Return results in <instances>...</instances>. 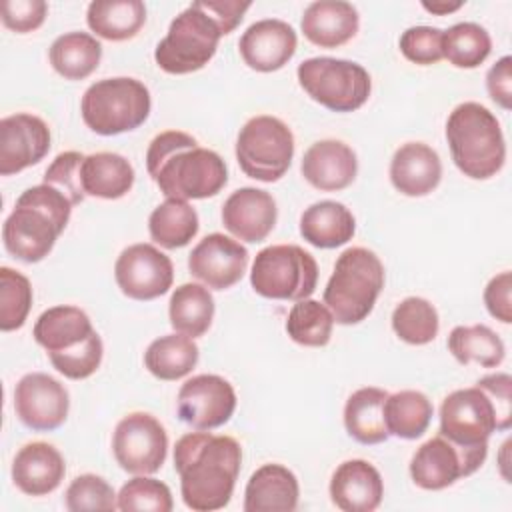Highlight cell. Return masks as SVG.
Masks as SVG:
<instances>
[{
  "label": "cell",
  "instance_id": "obj_13",
  "mask_svg": "<svg viewBox=\"0 0 512 512\" xmlns=\"http://www.w3.org/2000/svg\"><path fill=\"white\" fill-rule=\"evenodd\" d=\"M112 452L122 470L154 474L166 460L168 434L152 414L132 412L116 424Z\"/></svg>",
  "mask_w": 512,
  "mask_h": 512
},
{
  "label": "cell",
  "instance_id": "obj_50",
  "mask_svg": "<svg viewBox=\"0 0 512 512\" xmlns=\"http://www.w3.org/2000/svg\"><path fill=\"white\" fill-rule=\"evenodd\" d=\"M206 10L218 22L222 34H230L244 18L250 2H234V0H220V2H204Z\"/></svg>",
  "mask_w": 512,
  "mask_h": 512
},
{
  "label": "cell",
  "instance_id": "obj_44",
  "mask_svg": "<svg viewBox=\"0 0 512 512\" xmlns=\"http://www.w3.org/2000/svg\"><path fill=\"white\" fill-rule=\"evenodd\" d=\"M102 354H104V346L102 340L98 336V332H94L86 342H82L76 348H70L66 352H54L48 354L52 366L64 374L70 380H84L88 376H92L102 362Z\"/></svg>",
  "mask_w": 512,
  "mask_h": 512
},
{
  "label": "cell",
  "instance_id": "obj_42",
  "mask_svg": "<svg viewBox=\"0 0 512 512\" xmlns=\"http://www.w3.org/2000/svg\"><path fill=\"white\" fill-rule=\"evenodd\" d=\"M174 508L170 488L146 474H136L118 492V510L124 512H170Z\"/></svg>",
  "mask_w": 512,
  "mask_h": 512
},
{
  "label": "cell",
  "instance_id": "obj_6",
  "mask_svg": "<svg viewBox=\"0 0 512 512\" xmlns=\"http://www.w3.org/2000/svg\"><path fill=\"white\" fill-rule=\"evenodd\" d=\"M384 288V264L362 246L344 250L324 288V304L334 322L350 326L358 324L372 312Z\"/></svg>",
  "mask_w": 512,
  "mask_h": 512
},
{
  "label": "cell",
  "instance_id": "obj_34",
  "mask_svg": "<svg viewBox=\"0 0 512 512\" xmlns=\"http://www.w3.org/2000/svg\"><path fill=\"white\" fill-rule=\"evenodd\" d=\"M200 350L184 334H166L150 342L144 352V364L158 380H180L198 364Z\"/></svg>",
  "mask_w": 512,
  "mask_h": 512
},
{
  "label": "cell",
  "instance_id": "obj_8",
  "mask_svg": "<svg viewBox=\"0 0 512 512\" xmlns=\"http://www.w3.org/2000/svg\"><path fill=\"white\" fill-rule=\"evenodd\" d=\"M222 36L204 2H192L170 22L168 34L154 50V60L168 74L196 72L214 58Z\"/></svg>",
  "mask_w": 512,
  "mask_h": 512
},
{
  "label": "cell",
  "instance_id": "obj_46",
  "mask_svg": "<svg viewBox=\"0 0 512 512\" xmlns=\"http://www.w3.org/2000/svg\"><path fill=\"white\" fill-rule=\"evenodd\" d=\"M442 34L444 30L432 26H412L400 36V52L406 60L428 66L444 58L442 54Z\"/></svg>",
  "mask_w": 512,
  "mask_h": 512
},
{
  "label": "cell",
  "instance_id": "obj_27",
  "mask_svg": "<svg viewBox=\"0 0 512 512\" xmlns=\"http://www.w3.org/2000/svg\"><path fill=\"white\" fill-rule=\"evenodd\" d=\"M92 320L78 306H52L34 324V340L48 352H66L94 334Z\"/></svg>",
  "mask_w": 512,
  "mask_h": 512
},
{
  "label": "cell",
  "instance_id": "obj_24",
  "mask_svg": "<svg viewBox=\"0 0 512 512\" xmlns=\"http://www.w3.org/2000/svg\"><path fill=\"white\" fill-rule=\"evenodd\" d=\"M442 178V162L434 148L424 142L402 144L390 162L392 186L404 196H426Z\"/></svg>",
  "mask_w": 512,
  "mask_h": 512
},
{
  "label": "cell",
  "instance_id": "obj_4",
  "mask_svg": "<svg viewBox=\"0 0 512 512\" xmlns=\"http://www.w3.org/2000/svg\"><path fill=\"white\" fill-rule=\"evenodd\" d=\"M70 212L72 202L50 184L42 182L24 190L4 220V248L28 264L44 260L68 226Z\"/></svg>",
  "mask_w": 512,
  "mask_h": 512
},
{
  "label": "cell",
  "instance_id": "obj_16",
  "mask_svg": "<svg viewBox=\"0 0 512 512\" xmlns=\"http://www.w3.org/2000/svg\"><path fill=\"white\" fill-rule=\"evenodd\" d=\"M70 396L64 384L44 372L22 376L14 388V410L20 422L36 432H50L64 424Z\"/></svg>",
  "mask_w": 512,
  "mask_h": 512
},
{
  "label": "cell",
  "instance_id": "obj_31",
  "mask_svg": "<svg viewBox=\"0 0 512 512\" xmlns=\"http://www.w3.org/2000/svg\"><path fill=\"white\" fill-rule=\"evenodd\" d=\"M86 22L104 40H130L146 22V6L140 0H94L88 4Z\"/></svg>",
  "mask_w": 512,
  "mask_h": 512
},
{
  "label": "cell",
  "instance_id": "obj_48",
  "mask_svg": "<svg viewBox=\"0 0 512 512\" xmlns=\"http://www.w3.org/2000/svg\"><path fill=\"white\" fill-rule=\"evenodd\" d=\"M510 290H512V274L500 272L494 276L484 290V304L486 310L490 312L492 318L510 324L512 322V300H510Z\"/></svg>",
  "mask_w": 512,
  "mask_h": 512
},
{
  "label": "cell",
  "instance_id": "obj_15",
  "mask_svg": "<svg viewBox=\"0 0 512 512\" xmlns=\"http://www.w3.org/2000/svg\"><path fill=\"white\" fill-rule=\"evenodd\" d=\"M178 416L196 430H212L230 420L236 410L232 384L218 374H198L188 378L176 398Z\"/></svg>",
  "mask_w": 512,
  "mask_h": 512
},
{
  "label": "cell",
  "instance_id": "obj_17",
  "mask_svg": "<svg viewBox=\"0 0 512 512\" xmlns=\"http://www.w3.org/2000/svg\"><path fill=\"white\" fill-rule=\"evenodd\" d=\"M248 266V250L220 232L204 236L188 256V270L212 290H226L240 282Z\"/></svg>",
  "mask_w": 512,
  "mask_h": 512
},
{
  "label": "cell",
  "instance_id": "obj_21",
  "mask_svg": "<svg viewBox=\"0 0 512 512\" xmlns=\"http://www.w3.org/2000/svg\"><path fill=\"white\" fill-rule=\"evenodd\" d=\"M304 180L322 192L348 188L358 172L354 150L340 140H318L302 156Z\"/></svg>",
  "mask_w": 512,
  "mask_h": 512
},
{
  "label": "cell",
  "instance_id": "obj_7",
  "mask_svg": "<svg viewBox=\"0 0 512 512\" xmlns=\"http://www.w3.org/2000/svg\"><path fill=\"white\" fill-rule=\"evenodd\" d=\"M150 108L152 100L148 88L128 76L94 82L80 102L84 124L100 136L136 130L150 116Z\"/></svg>",
  "mask_w": 512,
  "mask_h": 512
},
{
  "label": "cell",
  "instance_id": "obj_51",
  "mask_svg": "<svg viewBox=\"0 0 512 512\" xmlns=\"http://www.w3.org/2000/svg\"><path fill=\"white\" fill-rule=\"evenodd\" d=\"M464 2H422V8L430 14H438V16H444V14H450V12H456L458 8H462Z\"/></svg>",
  "mask_w": 512,
  "mask_h": 512
},
{
  "label": "cell",
  "instance_id": "obj_23",
  "mask_svg": "<svg viewBox=\"0 0 512 512\" xmlns=\"http://www.w3.org/2000/svg\"><path fill=\"white\" fill-rule=\"evenodd\" d=\"M66 464L62 454L48 442L22 446L12 462V480L28 496H46L64 480Z\"/></svg>",
  "mask_w": 512,
  "mask_h": 512
},
{
  "label": "cell",
  "instance_id": "obj_9",
  "mask_svg": "<svg viewBox=\"0 0 512 512\" xmlns=\"http://www.w3.org/2000/svg\"><path fill=\"white\" fill-rule=\"evenodd\" d=\"M250 284L264 298L298 302L316 290L318 264L296 244L266 246L254 258Z\"/></svg>",
  "mask_w": 512,
  "mask_h": 512
},
{
  "label": "cell",
  "instance_id": "obj_25",
  "mask_svg": "<svg viewBox=\"0 0 512 512\" xmlns=\"http://www.w3.org/2000/svg\"><path fill=\"white\" fill-rule=\"evenodd\" d=\"M358 10L342 0H318L308 4L300 28L312 44L320 48H338L358 32Z\"/></svg>",
  "mask_w": 512,
  "mask_h": 512
},
{
  "label": "cell",
  "instance_id": "obj_3",
  "mask_svg": "<svg viewBox=\"0 0 512 512\" xmlns=\"http://www.w3.org/2000/svg\"><path fill=\"white\" fill-rule=\"evenodd\" d=\"M512 424V378L488 374L472 388L448 394L440 406V432L458 446H488L492 432H504Z\"/></svg>",
  "mask_w": 512,
  "mask_h": 512
},
{
  "label": "cell",
  "instance_id": "obj_40",
  "mask_svg": "<svg viewBox=\"0 0 512 512\" xmlns=\"http://www.w3.org/2000/svg\"><path fill=\"white\" fill-rule=\"evenodd\" d=\"M438 328V312L426 298H404L392 312V330L406 344H428L438 336Z\"/></svg>",
  "mask_w": 512,
  "mask_h": 512
},
{
  "label": "cell",
  "instance_id": "obj_1",
  "mask_svg": "<svg viewBox=\"0 0 512 512\" xmlns=\"http://www.w3.org/2000/svg\"><path fill=\"white\" fill-rule=\"evenodd\" d=\"M242 448L232 436L188 432L174 448L182 500L190 510L212 512L228 506L240 474Z\"/></svg>",
  "mask_w": 512,
  "mask_h": 512
},
{
  "label": "cell",
  "instance_id": "obj_32",
  "mask_svg": "<svg viewBox=\"0 0 512 512\" xmlns=\"http://www.w3.org/2000/svg\"><path fill=\"white\" fill-rule=\"evenodd\" d=\"M48 58L62 78L84 80L98 68L102 44L88 32H66L52 42Z\"/></svg>",
  "mask_w": 512,
  "mask_h": 512
},
{
  "label": "cell",
  "instance_id": "obj_43",
  "mask_svg": "<svg viewBox=\"0 0 512 512\" xmlns=\"http://www.w3.org/2000/svg\"><path fill=\"white\" fill-rule=\"evenodd\" d=\"M66 508L70 512H94V510H114L118 508V494L114 488L96 474L76 476L66 490Z\"/></svg>",
  "mask_w": 512,
  "mask_h": 512
},
{
  "label": "cell",
  "instance_id": "obj_30",
  "mask_svg": "<svg viewBox=\"0 0 512 512\" xmlns=\"http://www.w3.org/2000/svg\"><path fill=\"white\" fill-rule=\"evenodd\" d=\"M388 392L376 386H366L350 394L344 406L346 432L360 444H380L388 440V428L384 420V402Z\"/></svg>",
  "mask_w": 512,
  "mask_h": 512
},
{
  "label": "cell",
  "instance_id": "obj_29",
  "mask_svg": "<svg viewBox=\"0 0 512 512\" xmlns=\"http://www.w3.org/2000/svg\"><path fill=\"white\" fill-rule=\"evenodd\" d=\"M134 186L132 164L116 152H96L82 162V188L86 196L118 200Z\"/></svg>",
  "mask_w": 512,
  "mask_h": 512
},
{
  "label": "cell",
  "instance_id": "obj_19",
  "mask_svg": "<svg viewBox=\"0 0 512 512\" xmlns=\"http://www.w3.org/2000/svg\"><path fill=\"white\" fill-rule=\"evenodd\" d=\"M298 46L294 28L278 18H266L250 24L238 40L244 64L256 72H276L292 60Z\"/></svg>",
  "mask_w": 512,
  "mask_h": 512
},
{
  "label": "cell",
  "instance_id": "obj_38",
  "mask_svg": "<svg viewBox=\"0 0 512 512\" xmlns=\"http://www.w3.org/2000/svg\"><path fill=\"white\" fill-rule=\"evenodd\" d=\"M490 50V34L476 22H458L442 34V54L456 68H478Z\"/></svg>",
  "mask_w": 512,
  "mask_h": 512
},
{
  "label": "cell",
  "instance_id": "obj_49",
  "mask_svg": "<svg viewBox=\"0 0 512 512\" xmlns=\"http://www.w3.org/2000/svg\"><path fill=\"white\" fill-rule=\"evenodd\" d=\"M490 98L504 110L512 108V58L502 56L486 74Z\"/></svg>",
  "mask_w": 512,
  "mask_h": 512
},
{
  "label": "cell",
  "instance_id": "obj_14",
  "mask_svg": "<svg viewBox=\"0 0 512 512\" xmlns=\"http://www.w3.org/2000/svg\"><path fill=\"white\" fill-rule=\"evenodd\" d=\"M114 278L124 296L154 300L172 288L174 266L156 246L140 242L120 252L114 264Z\"/></svg>",
  "mask_w": 512,
  "mask_h": 512
},
{
  "label": "cell",
  "instance_id": "obj_28",
  "mask_svg": "<svg viewBox=\"0 0 512 512\" xmlns=\"http://www.w3.org/2000/svg\"><path fill=\"white\" fill-rule=\"evenodd\" d=\"M354 232L356 220L352 212L336 200L314 202L300 216V234L316 248H338L352 240Z\"/></svg>",
  "mask_w": 512,
  "mask_h": 512
},
{
  "label": "cell",
  "instance_id": "obj_18",
  "mask_svg": "<svg viewBox=\"0 0 512 512\" xmlns=\"http://www.w3.org/2000/svg\"><path fill=\"white\" fill-rule=\"evenodd\" d=\"M50 150L48 124L26 112L0 120V174L12 176L38 164Z\"/></svg>",
  "mask_w": 512,
  "mask_h": 512
},
{
  "label": "cell",
  "instance_id": "obj_26",
  "mask_svg": "<svg viewBox=\"0 0 512 512\" xmlns=\"http://www.w3.org/2000/svg\"><path fill=\"white\" fill-rule=\"evenodd\" d=\"M300 486L292 470L282 464H264L252 472L244 490L246 512H292L298 506Z\"/></svg>",
  "mask_w": 512,
  "mask_h": 512
},
{
  "label": "cell",
  "instance_id": "obj_41",
  "mask_svg": "<svg viewBox=\"0 0 512 512\" xmlns=\"http://www.w3.org/2000/svg\"><path fill=\"white\" fill-rule=\"evenodd\" d=\"M32 308L30 280L8 266L0 268V330L12 332L24 326Z\"/></svg>",
  "mask_w": 512,
  "mask_h": 512
},
{
  "label": "cell",
  "instance_id": "obj_22",
  "mask_svg": "<svg viewBox=\"0 0 512 512\" xmlns=\"http://www.w3.org/2000/svg\"><path fill=\"white\" fill-rule=\"evenodd\" d=\"M382 496V476L366 460H346L332 474L330 498L344 512H372L380 506Z\"/></svg>",
  "mask_w": 512,
  "mask_h": 512
},
{
  "label": "cell",
  "instance_id": "obj_36",
  "mask_svg": "<svg viewBox=\"0 0 512 512\" xmlns=\"http://www.w3.org/2000/svg\"><path fill=\"white\" fill-rule=\"evenodd\" d=\"M434 406L426 394L418 390H400L388 394L384 402V420L388 434L404 440L420 438L432 420Z\"/></svg>",
  "mask_w": 512,
  "mask_h": 512
},
{
  "label": "cell",
  "instance_id": "obj_5",
  "mask_svg": "<svg viewBox=\"0 0 512 512\" xmlns=\"http://www.w3.org/2000/svg\"><path fill=\"white\" fill-rule=\"evenodd\" d=\"M446 140L456 168L472 180L492 178L504 166L506 142L500 122L478 102H462L450 112Z\"/></svg>",
  "mask_w": 512,
  "mask_h": 512
},
{
  "label": "cell",
  "instance_id": "obj_35",
  "mask_svg": "<svg viewBox=\"0 0 512 512\" xmlns=\"http://www.w3.org/2000/svg\"><path fill=\"white\" fill-rule=\"evenodd\" d=\"M198 226L196 210L186 200L178 198H166L148 218L150 238L168 250L190 244L198 234Z\"/></svg>",
  "mask_w": 512,
  "mask_h": 512
},
{
  "label": "cell",
  "instance_id": "obj_11",
  "mask_svg": "<svg viewBox=\"0 0 512 512\" xmlns=\"http://www.w3.org/2000/svg\"><path fill=\"white\" fill-rule=\"evenodd\" d=\"M292 156V130L276 116H254L238 132L236 160L248 178L276 182L288 172Z\"/></svg>",
  "mask_w": 512,
  "mask_h": 512
},
{
  "label": "cell",
  "instance_id": "obj_47",
  "mask_svg": "<svg viewBox=\"0 0 512 512\" xmlns=\"http://www.w3.org/2000/svg\"><path fill=\"white\" fill-rule=\"evenodd\" d=\"M2 24L18 34L32 32L40 28L48 14V4L44 0H4L0 6Z\"/></svg>",
  "mask_w": 512,
  "mask_h": 512
},
{
  "label": "cell",
  "instance_id": "obj_33",
  "mask_svg": "<svg viewBox=\"0 0 512 512\" xmlns=\"http://www.w3.org/2000/svg\"><path fill=\"white\" fill-rule=\"evenodd\" d=\"M170 324L178 334L198 338L208 332L214 318V298L202 284L186 282L178 286L168 302Z\"/></svg>",
  "mask_w": 512,
  "mask_h": 512
},
{
  "label": "cell",
  "instance_id": "obj_37",
  "mask_svg": "<svg viewBox=\"0 0 512 512\" xmlns=\"http://www.w3.org/2000/svg\"><path fill=\"white\" fill-rule=\"evenodd\" d=\"M448 350L464 366L476 362L484 368H496L506 356L502 338L484 324L456 326L448 336Z\"/></svg>",
  "mask_w": 512,
  "mask_h": 512
},
{
  "label": "cell",
  "instance_id": "obj_20",
  "mask_svg": "<svg viewBox=\"0 0 512 512\" xmlns=\"http://www.w3.org/2000/svg\"><path fill=\"white\" fill-rule=\"evenodd\" d=\"M278 208L270 192L244 186L234 190L222 206L224 228L242 242H262L276 226Z\"/></svg>",
  "mask_w": 512,
  "mask_h": 512
},
{
  "label": "cell",
  "instance_id": "obj_12",
  "mask_svg": "<svg viewBox=\"0 0 512 512\" xmlns=\"http://www.w3.org/2000/svg\"><path fill=\"white\" fill-rule=\"evenodd\" d=\"M488 446H458L438 434L426 440L410 460V476L422 490H444L474 474L486 460Z\"/></svg>",
  "mask_w": 512,
  "mask_h": 512
},
{
  "label": "cell",
  "instance_id": "obj_10",
  "mask_svg": "<svg viewBox=\"0 0 512 512\" xmlns=\"http://www.w3.org/2000/svg\"><path fill=\"white\" fill-rule=\"evenodd\" d=\"M296 76L302 90L332 112L358 110L366 104L372 90V80L366 68L342 58H308L298 66Z\"/></svg>",
  "mask_w": 512,
  "mask_h": 512
},
{
  "label": "cell",
  "instance_id": "obj_39",
  "mask_svg": "<svg viewBox=\"0 0 512 512\" xmlns=\"http://www.w3.org/2000/svg\"><path fill=\"white\" fill-rule=\"evenodd\" d=\"M334 328V316L326 304L304 298L298 300L288 312L286 332L300 346L320 348L330 342Z\"/></svg>",
  "mask_w": 512,
  "mask_h": 512
},
{
  "label": "cell",
  "instance_id": "obj_45",
  "mask_svg": "<svg viewBox=\"0 0 512 512\" xmlns=\"http://www.w3.org/2000/svg\"><path fill=\"white\" fill-rule=\"evenodd\" d=\"M84 154L80 152H62L58 154L52 164L44 172V184H50L58 188L70 202L72 206L80 204L84 200V188H82V162Z\"/></svg>",
  "mask_w": 512,
  "mask_h": 512
},
{
  "label": "cell",
  "instance_id": "obj_2",
  "mask_svg": "<svg viewBox=\"0 0 512 512\" xmlns=\"http://www.w3.org/2000/svg\"><path fill=\"white\" fill-rule=\"evenodd\" d=\"M146 168L166 198H210L228 182V168L220 154L200 148L194 136L180 130H166L152 138Z\"/></svg>",
  "mask_w": 512,
  "mask_h": 512
}]
</instances>
